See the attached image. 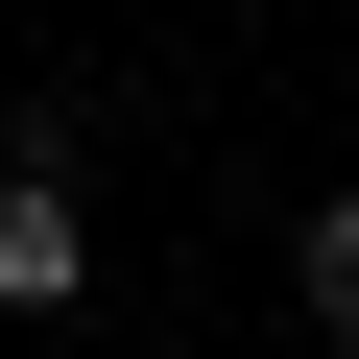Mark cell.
Returning a JSON list of instances; mask_svg holds the SVG:
<instances>
[{
	"label": "cell",
	"mask_w": 359,
	"mask_h": 359,
	"mask_svg": "<svg viewBox=\"0 0 359 359\" xmlns=\"http://www.w3.org/2000/svg\"><path fill=\"white\" fill-rule=\"evenodd\" d=\"M0 311H96V192H72V144H0Z\"/></svg>",
	"instance_id": "1"
},
{
	"label": "cell",
	"mask_w": 359,
	"mask_h": 359,
	"mask_svg": "<svg viewBox=\"0 0 359 359\" xmlns=\"http://www.w3.org/2000/svg\"><path fill=\"white\" fill-rule=\"evenodd\" d=\"M287 287H311V335L359 359V192H311V216H287Z\"/></svg>",
	"instance_id": "2"
}]
</instances>
